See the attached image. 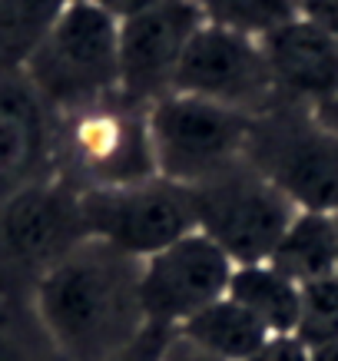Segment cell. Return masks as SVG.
<instances>
[{"label":"cell","instance_id":"obj_15","mask_svg":"<svg viewBox=\"0 0 338 361\" xmlns=\"http://www.w3.org/2000/svg\"><path fill=\"white\" fill-rule=\"evenodd\" d=\"M232 302H239L269 335H295L298 325V285L269 262L236 265L229 279Z\"/></svg>","mask_w":338,"mask_h":361},{"label":"cell","instance_id":"obj_5","mask_svg":"<svg viewBox=\"0 0 338 361\" xmlns=\"http://www.w3.org/2000/svg\"><path fill=\"white\" fill-rule=\"evenodd\" d=\"M196 229L216 242L232 265H259L272 259L298 209L246 159L189 186Z\"/></svg>","mask_w":338,"mask_h":361},{"label":"cell","instance_id":"obj_10","mask_svg":"<svg viewBox=\"0 0 338 361\" xmlns=\"http://www.w3.org/2000/svg\"><path fill=\"white\" fill-rule=\"evenodd\" d=\"M232 259L203 232H189L143 259V308L146 322L159 329H179L212 302L226 298Z\"/></svg>","mask_w":338,"mask_h":361},{"label":"cell","instance_id":"obj_14","mask_svg":"<svg viewBox=\"0 0 338 361\" xmlns=\"http://www.w3.org/2000/svg\"><path fill=\"white\" fill-rule=\"evenodd\" d=\"M272 269L295 285L315 282L338 272V222L328 212H298L282 242L275 245Z\"/></svg>","mask_w":338,"mask_h":361},{"label":"cell","instance_id":"obj_8","mask_svg":"<svg viewBox=\"0 0 338 361\" xmlns=\"http://www.w3.org/2000/svg\"><path fill=\"white\" fill-rule=\"evenodd\" d=\"M80 212L87 235L109 242L133 259H150L183 235L196 232V209L189 186L163 176L80 192Z\"/></svg>","mask_w":338,"mask_h":361},{"label":"cell","instance_id":"obj_19","mask_svg":"<svg viewBox=\"0 0 338 361\" xmlns=\"http://www.w3.org/2000/svg\"><path fill=\"white\" fill-rule=\"evenodd\" d=\"M209 23L246 37H265L298 20V0H199Z\"/></svg>","mask_w":338,"mask_h":361},{"label":"cell","instance_id":"obj_24","mask_svg":"<svg viewBox=\"0 0 338 361\" xmlns=\"http://www.w3.org/2000/svg\"><path fill=\"white\" fill-rule=\"evenodd\" d=\"M302 7H306V20L318 23L338 37V0H306Z\"/></svg>","mask_w":338,"mask_h":361},{"label":"cell","instance_id":"obj_7","mask_svg":"<svg viewBox=\"0 0 338 361\" xmlns=\"http://www.w3.org/2000/svg\"><path fill=\"white\" fill-rule=\"evenodd\" d=\"M249 126V116L189 93L156 99L150 106L156 173L179 186H199L203 179L239 163Z\"/></svg>","mask_w":338,"mask_h":361},{"label":"cell","instance_id":"obj_17","mask_svg":"<svg viewBox=\"0 0 338 361\" xmlns=\"http://www.w3.org/2000/svg\"><path fill=\"white\" fill-rule=\"evenodd\" d=\"M0 361H70L47 331L30 292L0 288Z\"/></svg>","mask_w":338,"mask_h":361},{"label":"cell","instance_id":"obj_23","mask_svg":"<svg viewBox=\"0 0 338 361\" xmlns=\"http://www.w3.org/2000/svg\"><path fill=\"white\" fill-rule=\"evenodd\" d=\"M163 361H222V358L209 355L206 348H199L196 341H189L183 331H169V338L163 345Z\"/></svg>","mask_w":338,"mask_h":361},{"label":"cell","instance_id":"obj_9","mask_svg":"<svg viewBox=\"0 0 338 361\" xmlns=\"http://www.w3.org/2000/svg\"><path fill=\"white\" fill-rule=\"evenodd\" d=\"M173 93L209 99L249 120L279 103L262 44L216 23H203V30L189 40L176 70Z\"/></svg>","mask_w":338,"mask_h":361},{"label":"cell","instance_id":"obj_25","mask_svg":"<svg viewBox=\"0 0 338 361\" xmlns=\"http://www.w3.org/2000/svg\"><path fill=\"white\" fill-rule=\"evenodd\" d=\"M93 4H99V7H103L107 13H113L116 20H130V17H136V13L156 7L159 0H93Z\"/></svg>","mask_w":338,"mask_h":361},{"label":"cell","instance_id":"obj_27","mask_svg":"<svg viewBox=\"0 0 338 361\" xmlns=\"http://www.w3.org/2000/svg\"><path fill=\"white\" fill-rule=\"evenodd\" d=\"M312 361H338V341L322 345V348H312Z\"/></svg>","mask_w":338,"mask_h":361},{"label":"cell","instance_id":"obj_26","mask_svg":"<svg viewBox=\"0 0 338 361\" xmlns=\"http://www.w3.org/2000/svg\"><path fill=\"white\" fill-rule=\"evenodd\" d=\"M315 120L325 126V130H332L338 136V93L328 103H322V106H315Z\"/></svg>","mask_w":338,"mask_h":361},{"label":"cell","instance_id":"obj_6","mask_svg":"<svg viewBox=\"0 0 338 361\" xmlns=\"http://www.w3.org/2000/svg\"><path fill=\"white\" fill-rule=\"evenodd\" d=\"M87 235L80 192L44 179L0 199V288L30 292Z\"/></svg>","mask_w":338,"mask_h":361},{"label":"cell","instance_id":"obj_21","mask_svg":"<svg viewBox=\"0 0 338 361\" xmlns=\"http://www.w3.org/2000/svg\"><path fill=\"white\" fill-rule=\"evenodd\" d=\"M169 331L173 329H159V325H146L140 338L126 345L120 355H113L107 361H163V345L169 338Z\"/></svg>","mask_w":338,"mask_h":361},{"label":"cell","instance_id":"obj_28","mask_svg":"<svg viewBox=\"0 0 338 361\" xmlns=\"http://www.w3.org/2000/svg\"><path fill=\"white\" fill-rule=\"evenodd\" d=\"M335 222H338V212H335Z\"/></svg>","mask_w":338,"mask_h":361},{"label":"cell","instance_id":"obj_2","mask_svg":"<svg viewBox=\"0 0 338 361\" xmlns=\"http://www.w3.org/2000/svg\"><path fill=\"white\" fill-rule=\"evenodd\" d=\"M54 169L77 192L159 176L150 140V106L116 90L93 106L56 116Z\"/></svg>","mask_w":338,"mask_h":361},{"label":"cell","instance_id":"obj_16","mask_svg":"<svg viewBox=\"0 0 338 361\" xmlns=\"http://www.w3.org/2000/svg\"><path fill=\"white\" fill-rule=\"evenodd\" d=\"M176 331H183L189 341H196L199 348H206L209 355H216V358H222V361L252 358L265 341L272 338V335L262 329L239 302H232L229 295L212 302L209 308H203L199 315L183 322Z\"/></svg>","mask_w":338,"mask_h":361},{"label":"cell","instance_id":"obj_18","mask_svg":"<svg viewBox=\"0 0 338 361\" xmlns=\"http://www.w3.org/2000/svg\"><path fill=\"white\" fill-rule=\"evenodd\" d=\"M66 0H0V70H23Z\"/></svg>","mask_w":338,"mask_h":361},{"label":"cell","instance_id":"obj_20","mask_svg":"<svg viewBox=\"0 0 338 361\" xmlns=\"http://www.w3.org/2000/svg\"><path fill=\"white\" fill-rule=\"evenodd\" d=\"M295 338L308 351L338 341V272L298 285V325Z\"/></svg>","mask_w":338,"mask_h":361},{"label":"cell","instance_id":"obj_11","mask_svg":"<svg viewBox=\"0 0 338 361\" xmlns=\"http://www.w3.org/2000/svg\"><path fill=\"white\" fill-rule=\"evenodd\" d=\"M199 0H159L156 7L120 20V93L143 106L173 93L189 40L203 30Z\"/></svg>","mask_w":338,"mask_h":361},{"label":"cell","instance_id":"obj_22","mask_svg":"<svg viewBox=\"0 0 338 361\" xmlns=\"http://www.w3.org/2000/svg\"><path fill=\"white\" fill-rule=\"evenodd\" d=\"M246 361H312V351L295 338V335H272V338Z\"/></svg>","mask_w":338,"mask_h":361},{"label":"cell","instance_id":"obj_12","mask_svg":"<svg viewBox=\"0 0 338 361\" xmlns=\"http://www.w3.org/2000/svg\"><path fill=\"white\" fill-rule=\"evenodd\" d=\"M56 116L23 70H0V199L54 179Z\"/></svg>","mask_w":338,"mask_h":361},{"label":"cell","instance_id":"obj_3","mask_svg":"<svg viewBox=\"0 0 338 361\" xmlns=\"http://www.w3.org/2000/svg\"><path fill=\"white\" fill-rule=\"evenodd\" d=\"M23 73L54 116L113 97L120 90V20L93 0H66Z\"/></svg>","mask_w":338,"mask_h":361},{"label":"cell","instance_id":"obj_1","mask_svg":"<svg viewBox=\"0 0 338 361\" xmlns=\"http://www.w3.org/2000/svg\"><path fill=\"white\" fill-rule=\"evenodd\" d=\"M33 305L70 361H107L146 331L143 259L83 239L33 288Z\"/></svg>","mask_w":338,"mask_h":361},{"label":"cell","instance_id":"obj_4","mask_svg":"<svg viewBox=\"0 0 338 361\" xmlns=\"http://www.w3.org/2000/svg\"><path fill=\"white\" fill-rule=\"evenodd\" d=\"M242 159L295 202L298 212H338V136L312 106L279 99L249 126Z\"/></svg>","mask_w":338,"mask_h":361},{"label":"cell","instance_id":"obj_13","mask_svg":"<svg viewBox=\"0 0 338 361\" xmlns=\"http://www.w3.org/2000/svg\"><path fill=\"white\" fill-rule=\"evenodd\" d=\"M279 99L322 106L338 93V37L298 17L262 37Z\"/></svg>","mask_w":338,"mask_h":361}]
</instances>
